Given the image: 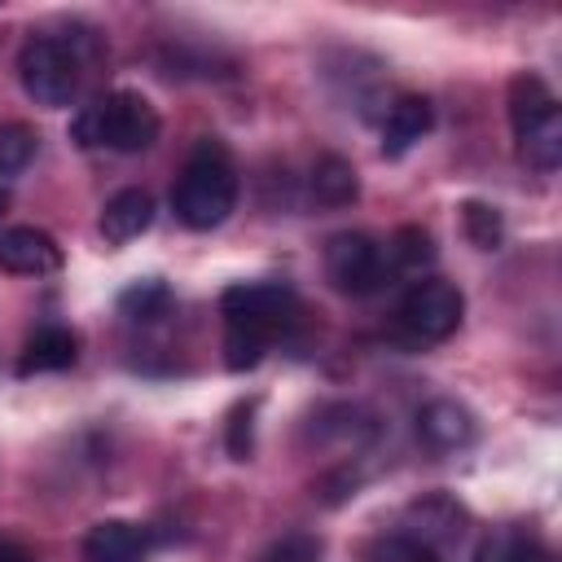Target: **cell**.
Masks as SVG:
<instances>
[{
    "mask_svg": "<svg viewBox=\"0 0 562 562\" xmlns=\"http://www.w3.org/2000/svg\"><path fill=\"white\" fill-rule=\"evenodd\" d=\"M461 312H465V299L452 281H439V277H426V281H413L404 303H400V325L408 329V338L417 342H443L448 334H457L461 325Z\"/></svg>",
    "mask_w": 562,
    "mask_h": 562,
    "instance_id": "7",
    "label": "cell"
},
{
    "mask_svg": "<svg viewBox=\"0 0 562 562\" xmlns=\"http://www.w3.org/2000/svg\"><path fill=\"white\" fill-rule=\"evenodd\" d=\"M79 356V338L66 329V325H40L22 356H18V373L31 378V373H57V369H70Z\"/></svg>",
    "mask_w": 562,
    "mask_h": 562,
    "instance_id": "13",
    "label": "cell"
},
{
    "mask_svg": "<svg viewBox=\"0 0 562 562\" xmlns=\"http://www.w3.org/2000/svg\"><path fill=\"white\" fill-rule=\"evenodd\" d=\"M474 562H540V544L527 527L509 522V527H496L479 540Z\"/></svg>",
    "mask_w": 562,
    "mask_h": 562,
    "instance_id": "16",
    "label": "cell"
},
{
    "mask_svg": "<svg viewBox=\"0 0 562 562\" xmlns=\"http://www.w3.org/2000/svg\"><path fill=\"white\" fill-rule=\"evenodd\" d=\"M224 443H228L233 461H250V452H255V400L233 404L228 426H224Z\"/></svg>",
    "mask_w": 562,
    "mask_h": 562,
    "instance_id": "21",
    "label": "cell"
},
{
    "mask_svg": "<svg viewBox=\"0 0 562 562\" xmlns=\"http://www.w3.org/2000/svg\"><path fill=\"white\" fill-rule=\"evenodd\" d=\"M35 149H40L35 127H26V123H4V127H0V176L26 171L31 158H35Z\"/></svg>",
    "mask_w": 562,
    "mask_h": 562,
    "instance_id": "20",
    "label": "cell"
},
{
    "mask_svg": "<svg viewBox=\"0 0 562 562\" xmlns=\"http://www.w3.org/2000/svg\"><path fill=\"white\" fill-rule=\"evenodd\" d=\"M312 198L321 206H351L360 198V180H356V167L338 154H321L316 167H312Z\"/></svg>",
    "mask_w": 562,
    "mask_h": 562,
    "instance_id": "15",
    "label": "cell"
},
{
    "mask_svg": "<svg viewBox=\"0 0 562 562\" xmlns=\"http://www.w3.org/2000/svg\"><path fill=\"white\" fill-rule=\"evenodd\" d=\"M461 531H465V509L452 496L430 492V496H422V501L408 505V531L404 536L422 540L426 549L452 544V540H461Z\"/></svg>",
    "mask_w": 562,
    "mask_h": 562,
    "instance_id": "11",
    "label": "cell"
},
{
    "mask_svg": "<svg viewBox=\"0 0 562 562\" xmlns=\"http://www.w3.org/2000/svg\"><path fill=\"white\" fill-rule=\"evenodd\" d=\"M259 562H321V540L307 531H285L259 553Z\"/></svg>",
    "mask_w": 562,
    "mask_h": 562,
    "instance_id": "23",
    "label": "cell"
},
{
    "mask_svg": "<svg viewBox=\"0 0 562 562\" xmlns=\"http://www.w3.org/2000/svg\"><path fill=\"white\" fill-rule=\"evenodd\" d=\"M4 211H9V189L0 184V220H4Z\"/></svg>",
    "mask_w": 562,
    "mask_h": 562,
    "instance_id": "24",
    "label": "cell"
},
{
    "mask_svg": "<svg viewBox=\"0 0 562 562\" xmlns=\"http://www.w3.org/2000/svg\"><path fill=\"white\" fill-rule=\"evenodd\" d=\"M224 312V364L246 373L263 360L277 334L299 321V294L285 281H237L220 294Z\"/></svg>",
    "mask_w": 562,
    "mask_h": 562,
    "instance_id": "1",
    "label": "cell"
},
{
    "mask_svg": "<svg viewBox=\"0 0 562 562\" xmlns=\"http://www.w3.org/2000/svg\"><path fill=\"white\" fill-rule=\"evenodd\" d=\"M369 562H439L435 549H426L422 540L395 531V536H382L369 544Z\"/></svg>",
    "mask_w": 562,
    "mask_h": 562,
    "instance_id": "22",
    "label": "cell"
},
{
    "mask_svg": "<svg viewBox=\"0 0 562 562\" xmlns=\"http://www.w3.org/2000/svg\"><path fill=\"white\" fill-rule=\"evenodd\" d=\"M509 127L518 140V158L531 162L536 171H553L562 158V114L553 88L536 75L522 70L509 79Z\"/></svg>",
    "mask_w": 562,
    "mask_h": 562,
    "instance_id": "4",
    "label": "cell"
},
{
    "mask_svg": "<svg viewBox=\"0 0 562 562\" xmlns=\"http://www.w3.org/2000/svg\"><path fill=\"white\" fill-rule=\"evenodd\" d=\"M149 531L127 518H105L83 536V562H145Z\"/></svg>",
    "mask_w": 562,
    "mask_h": 562,
    "instance_id": "10",
    "label": "cell"
},
{
    "mask_svg": "<svg viewBox=\"0 0 562 562\" xmlns=\"http://www.w3.org/2000/svg\"><path fill=\"white\" fill-rule=\"evenodd\" d=\"M149 224H154V198H149L145 189H119V193L101 206V237H105L110 246L136 241Z\"/></svg>",
    "mask_w": 562,
    "mask_h": 562,
    "instance_id": "12",
    "label": "cell"
},
{
    "mask_svg": "<svg viewBox=\"0 0 562 562\" xmlns=\"http://www.w3.org/2000/svg\"><path fill=\"white\" fill-rule=\"evenodd\" d=\"M430 123H435V110H430L426 97H400V101L386 110V119H382V154H386V158L408 154V149L430 132Z\"/></svg>",
    "mask_w": 562,
    "mask_h": 562,
    "instance_id": "14",
    "label": "cell"
},
{
    "mask_svg": "<svg viewBox=\"0 0 562 562\" xmlns=\"http://www.w3.org/2000/svg\"><path fill=\"white\" fill-rule=\"evenodd\" d=\"M162 123L158 110L149 105V97L132 92V88H114L105 97H97L92 105H83V114L75 119V140L79 145H105L114 154H140L158 140Z\"/></svg>",
    "mask_w": 562,
    "mask_h": 562,
    "instance_id": "3",
    "label": "cell"
},
{
    "mask_svg": "<svg viewBox=\"0 0 562 562\" xmlns=\"http://www.w3.org/2000/svg\"><path fill=\"white\" fill-rule=\"evenodd\" d=\"M233 206H237V167L220 140L202 136L171 189V211L184 228L206 233L220 228Z\"/></svg>",
    "mask_w": 562,
    "mask_h": 562,
    "instance_id": "2",
    "label": "cell"
},
{
    "mask_svg": "<svg viewBox=\"0 0 562 562\" xmlns=\"http://www.w3.org/2000/svg\"><path fill=\"white\" fill-rule=\"evenodd\" d=\"M386 263H391V272H422V268H430L435 263V241H430V233L426 228H417V224H408V228H400L386 246Z\"/></svg>",
    "mask_w": 562,
    "mask_h": 562,
    "instance_id": "17",
    "label": "cell"
},
{
    "mask_svg": "<svg viewBox=\"0 0 562 562\" xmlns=\"http://www.w3.org/2000/svg\"><path fill=\"white\" fill-rule=\"evenodd\" d=\"M18 562H26V558H18Z\"/></svg>",
    "mask_w": 562,
    "mask_h": 562,
    "instance_id": "25",
    "label": "cell"
},
{
    "mask_svg": "<svg viewBox=\"0 0 562 562\" xmlns=\"http://www.w3.org/2000/svg\"><path fill=\"white\" fill-rule=\"evenodd\" d=\"M461 228H465L470 246H479V250H496V246L505 241V220H501V211L487 206V202H479V198L461 202Z\"/></svg>",
    "mask_w": 562,
    "mask_h": 562,
    "instance_id": "19",
    "label": "cell"
},
{
    "mask_svg": "<svg viewBox=\"0 0 562 562\" xmlns=\"http://www.w3.org/2000/svg\"><path fill=\"white\" fill-rule=\"evenodd\" d=\"M0 268L18 272V277H44V272L61 268V250L44 228H31V224L4 228L0 233Z\"/></svg>",
    "mask_w": 562,
    "mask_h": 562,
    "instance_id": "8",
    "label": "cell"
},
{
    "mask_svg": "<svg viewBox=\"0 0 562 562\" xmlns=\"http://www.w3.org/2000/svg\"><path fill=\"white\" fill-rule=\"evenodd\" d=\"M18 79L26 88V97L35 105H70V97L79 92V53L70 40H53V35H35L22 44L18 53Z\"/></svg>",
    "mask_w": 562,
    "mask_h": 562,
    "instance_id": "5",
    "label": "cell"
},
{
    "mask_svg": "<svg viewBox=\"0 0 562 562\" xmlns=\"http://www.w3.org/2000/svg\"><path fill=\"white\" fill-rule=\"evenodd\" d=\"M167 307H171V290H167V281H158V277L132 281V285L119 294V312H123L127 321H158V316H167Z\"/></svg>",
    "mask_w": 562,
    "mask_h": 562,
    "instance_id": "18",
    "label": "cell"
},
{
    "mask_svg": "<svg viewBox=\"0 0 562 562\" xmlns=\"http://www.w3.org/2000/svg\"><path fill=\"white\" fill-rule=\"evenodd\" d=\"M417 435L430 452H461L474 443V413L457 400H430L417 413Z\"/></svg>",
    "mask_w": 562,
    "mask_h": 562,
    "instance_id": "9",
    "label": "cell"
},
{
    "mask_svg": "<svg viewBox=\"0 0 562 562\" xmlns=\"http://www.w3.org/2000/svg\"><path fill=\"white\" fill-rule=\"evenodd\" d=\"M325 277L342 294H373L391 281V263L382 241H373L369 233H334L325 241Z\"/></svg>",
    "mask_w": 562,
    "mask_h": 562,
    "instance_id": "6",
    "label": "cell"
}]
</instances>
